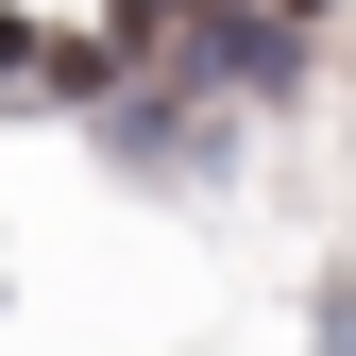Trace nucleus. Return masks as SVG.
<instances>
[{
	"mask_svg": "<svg viewBox=\"0 0 356 356\" xmlns=\"http://www.w3.org/2000/svg\"><path fill=\"white\" fill-rule=\"evenodd\" d=\"M289 17H323V0H289Z\"/></svg>",
	"mask_w": 356,
	"mask_h": 356,
	"instance_id": "1",
	"label": "nucleus"
}]
</instances>
